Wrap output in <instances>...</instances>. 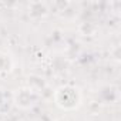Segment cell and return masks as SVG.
<instances>
[{
    "instance_id": "obj_5",
    "label": "cell",
    "mask_w": 121,
    "mask_h": 121,
    "mask_svg": "<svg viewBox=\"0 0 121 121\" xmlns=\"http://www.w3.org/2000/svg\"><path fill=\"white\" fill-rule=\"evenodd\" d=\"M3 101H4V93L0 90V107L3 105Z\"/></svg>"
},
{
    "instance_id": "obj_1",
    "label": "cell",
    "mask_w": 121,
    "mask_h": 121,
    "mask_svg": "<svg viewBox=\"0 0 121 121\" xmlns=\"http://www.w3.org/2000/svg\"><path fill=\"white\" fill-rule=\"evenodd\" d=\"M53 100L58 108H61L64 111H71V110H76L81 105L83 95H81V91L78 87L64 84V86H60L54 91Z\"/></svg>"
},
{
    "instance_id": "obj_3",
    "label": "cell",
    "mask_w": 121,
    "mask_h": 121,
    "mask_svg": "<svg viewBox=\"0 0 121 121\" xmlns=\"http://www.w3.org/2000/svg\"><path fill=\"white\" fill-rule=\"evenodd\" d=\"M48 4L44 2H33L29 4V16L31 19H43L48 14Z\"/></svg>"
},
{
    "instance_id": "obj_4",
    "label": "cell",
    "mask_w": 121,
    "mask_h": 121,
    "mask_svg": "<svg viewBox=\"0 0 121 121\" xmlns=\"http://www.w3.org/2000/svg\"><path fill=\"white\" fill-rule=\"evenodd\" d=\"M13 67V61L9 56H0V71H10Z\"/></svg>"
},
{
    "instance_id": "obj_2",
    "label": "cell",
    "mask_w": 121,
    "mask_h": 121,
    "mask_svg": "<svg viewBox=\"0 0 121 121\" xmlns=\"http://www.w3.org/2000/svg\"><path fill=\"white\" fill-rule=\"evenodd\" d=\"M37 101H39V91L30 87H22L16 90L13 94V103L22 110H29L34 107Z\"/></svg>"
}]
</instances>
